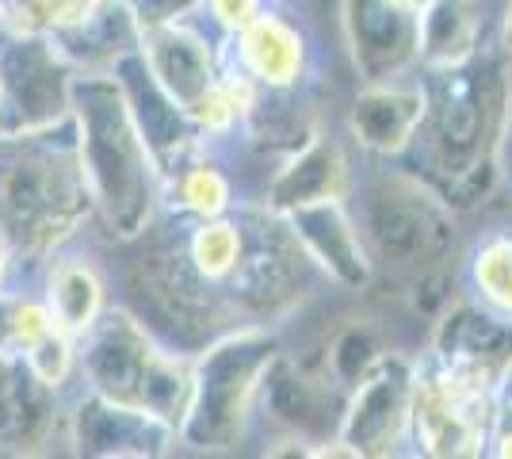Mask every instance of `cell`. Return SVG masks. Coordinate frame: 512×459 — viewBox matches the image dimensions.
<instances>
[{
    "label": "cell",
    "mask_w": 512,
    "mask_h": 459,
    "mask_svg": "<svg viewBox=\"0 0 512 459\" xmlns=\"http://www.w3.org/2000/svg\"><path fill=\"white\" fill-rule=\"evenodd\" d=\"M237 203H241L237 180L226 173L214 150L180 165L172 176H165V188H161V215H172V219H218V215H230Z\"/></svg>",
    "instance_id": "obj_20"
},
{
    "label": "cell",
    "mask_w": 512,
    "mask_h": 459,
    "mask_svg": "<svg viewBox=\"0 0 512 459\" xmlns=\"http://www.w3.org/2000/svg\"><path fill=\"white\" fill-rule=\"evenodd\" d=\"M226 54L260 92H299L310 81L314 46L291 12L268 4L241 35L226 43Z\"/></svg>",
    "instance_id": "obj_15"
},
{
    "label": "cell",
    "mask_w": 512,
    "mask_h": 459,
    "mask_svg": "<svg viewBox=\"0 0 512 459\" xmlns=\"http://www.w3.org/2000/svg\"><path fill=\"white\" fill-rule=\"evenodd\" d=\"M31 4L39 8V16L46 20V31L54 35V31H65V27L85 20L100 0H31Z\"/></svg>",
    "instance_id": "obj_25"
},
{
    "label": "cell",
    "mask_w": 512,
    "mask_h": 459,
    "mask_svg": "<svg viewBox=\"0 0 512 459\" xmlns=\"http://www.w3.org/2000/svg\"><path fill=\"white\" fill-rule=\"evenodd\" d=\"M268 4H272V0H203V4H199V16H203V23L211 27L222 43H230V39L241 35Z\"/></svg>",
    "instance_id": "obj_24"
},
{
    "label": "cell",
    "mask_w": 512,
    "mask_h": 459,
    "mask_svg": "<svg viewBox=\"0 0 512 459\" xmlns=\"http://www.w3.org/2000/svg\"><path fill=\"white\" fill-rule=\"evenodd\" d=\"M134 54L153 77V85L188 115L203 104V96L218 85L226 69V43L203 23L199 12L142 23Z\"/></svg>",
    "instance_id": "obj_9"
},
{
    "label": "cell",
    "mask_w": 512,
    "mask_h": 459,
    "mask_svg": "<svg viewBox=\"0 0 512 459\" xmlns=\"http://www.w3.org/2000/svg\"><path fill=\"white\" fill-rule=\"evenodd\" d=\"M27 276L23 272L20 257H16V249L8 245V241L0 238V291H16V287H23L20 280Z\"/></svg>",
    "instance_id": "obj_26"
},
{
    "label": "cell",
    "mask_w": 512,
    "mask_h": 459,
    "mask_svg": "<svg viewBox=\"0 0 512 459\" xmlns=\"http://www.w3.org/2000/svg\"><path fill=\"white\" fill-rule=\"evenodd\" d=\"M192 375V352L161 337L127 303H115L81 337V387L119 406L161 417L176 433L192 402Z\"/></svg>",
    "instance_id": "obj_4"
},
{
    "label": "cell",
    "mask_w": 512,
    "mask_h": 459,
    "mask_svg": "<svg viewBox=\"0 0 512 459\" xmlns=\"http://www.w3.org/2000/svg\"><path fill=\"white\" fill-rule=\"evenodd\" d=\"M356 180L360 176H356L348 146L314 127L295 150H287L276 161L272 176L264 180L260 203L272 207L276 215H291L321 199H352Z\"/></svg>",
    "instance_id": "obj_13"
},
{
    "label": "cell",
    "mask_w": 512,
    "mask_h": 459,
    "mask_svg": "<svg viewBox=\"0 0 512 459\" xmlns=\"http://www.w3.org/2000/svg\"><path fill=\"white\" fill-rule=\"evenodd\" d=\"M65 440L81 456L100 459H153L180 448V433L169 421L119 406L85 387L65 398Z\"/></svg>",
    "instance_id": "obj_11"
},
{
    "label": "cell",
    "mask_w": 512,
    "mask_h": 459,
    "mask_svg": "<svg viewBox=\"0 0 512 459\" xmlns=\"http://www.w3.org/2000/svg\"><path fill=\"white\" fill-rule=\"evenodd\" d=\"M65 437V394L50 391L20 352H0V452L27 456Z\"/></svg>",
    "instance_id": "obj_16"
},
{
    "label": "cell",
    "mask_w": 512,
    "mask_h": 459,
    "mask_svg": "<svg viewBox=\"0 0 512 459\" xmlns=\"http://www.w3.org/2000/svg\"><path fill=\"white\" fill-rule=\"evenodd\" d=\"M92 222L73 119L58 131L0 138V238L16 249L31 280L54 253L77 245Z\"/></svg>",
    "instance_id": "obj_3"
},
{
    "label": "cell",
    "mask_w": 512,
    "mask_h": 459,
    "mask_svg": "<svg viewBox=\"0 0 512 459\" xmlns=\"http://www.w3.org/2000/svg\"><path fill=\"white\" fill-rule=\"evenodd\" d=\"M390 4H398V8H409V12H417V8H421V0H390Z\"/></svg>",
    "instance_id": "obj_30"
},
{
    "label": "cell",
    "mask_w": 512,
    "mask_h": 459,
    "mask_svg": "<svg viewBox=\"0 0 512 459\" xmlns=\"http://www.w3.org/2000/svg\"><path fill=\"white\" fill-rule=\"evenodd\" d=\"M493 43L486 0H421L417 8V66L421 73L467 66Z\"/></svg>",
    "instance_id": "obj_17"
},
{
    "label": "cell",
    "mask_w": 512,
    "mask_h": 459,
    "mask_svg": "<svg viewBox=\"0 0 512 459\" xmlns=\"http://www.w3.org/2000/svg\"><path fill=\"white\" fill-rule=\"evenodd\" d=\"M344 43L360 85L417 73V12L390 0H341Z\"/></svg>",
    "instance_id": "obj_14"
},
{
    "label": "cell",
    "mask_w": 512,
    "mask_h": 459,
    "mask_svg": "<svg viewBox=\"0 0 512 459\" xmlns=\"http://www.w3.org/2000/svg\"><path fill=\"white\" fill-rule=\"evenodd\" d=\"M486 456L512 459V421H501V425L493 429V437H490V452H486Z\"/></svg>",
    "instance_id": "obj_29"
},
{
    "label": "cell",
    "mask_w": 512,
    "mask_h": 459,
    "mask_svg": "<svg viewBox=\"0 0 512 459\" xmlns=\"http://www.w3.org/2000/svg\"><path fill=\"white\" fill-rule=\"evenodd\" d=\"M463 295L512 329V230H490L463 257Z\"/></svg>",
    "instance_id": "obj_21"
},
{
    "label": "cell",
    "mask_w": 512,
    "mask_h": 459,
    "mask_svg": "<svg viewBox=\"0 0 512 459\" xmlns=\"http://www.w3.org/2000/svg\"><path fill=\"white\" fill-rule=\"evenodd\" d=\"M35 287L43 291V299H46V306H50L58 329L73 333L77 341L115 306L107 272L88 257L85 249H77V245L54 253V257L35 272Z\"/></svg>",
    "instance_id": "obj_18"
},
{
    "label": "cell",
    "mask_w": 512,
    "mask_h": 459,
    "mask_svg": "<svg viewBox=\"0 0 512 459\" xmlns=\"http://www.w3.org/2000/svg\"><path fill=\"white\" fill-rule=\"evenodd\" d=\"M509 153H512V138H509ZM509 153H505V157H509ZM505 176H512V173H505Z\"/></svg>",
    "instance_id": "obj_32"
},
{
    "label": "cell",
    "mask_w": 512,
    "mask_h": 459,
    "mask_svg": "<svg viewBox=\"0 0 512 459\" xmlns=\"http://www.w3.org/2000/svg\"><path fill=\"white\" fill-rule=\"evenodd\" d=\"M428 119V77L417 69L409 77L360 85L344 115V134L352 150L371 161H406Z\"/></svg>",
    "instance_id": "obj_10"
},
{
    "label": "cell",
    "mask_w": 512,
    "mask_h": 459,
    "mask_svg": "<svg viewBox=\"0 0 512 459\" xmlns=\"http://www.w3.org/2000/svg\"><path fill=\"white\" fill-rule=\"evenodd\" d=\"M73 142L96 226L119 245L142 241L161 219L165 176L115 73L73 77Z\"/></svg>",
    "instance_id": "obj_2"
},
{
    "label": "cell",
    "mask_w": 512,
    "mask_h": 459,
    "mask_svg": "<svg viewBox=\"0 0 512 459\" xmlns=\"http://www.w3.org/2000/svg\"><path fill=\"white\" fill-rule=\"evenodd\" d=\"M283 219L302 245L306 261L318 268V276L329 287L360 295L375 284L379 264H375L371 245L363 238L352 199H321V203L283 215Z\"/></svg>",
    "instance_id": "obj_12"
},
{
    "label": "cell",
    "mask_w": 512,
    "mask_h": 459,
    "mask_svg": "<svg viewBox=\"0 0 512 459\" xmlns=\"http://www.w3.org/2000/svg\"><path fill=\"white\" fill-rule=\"evenodd\" d=\"M428 119L413 146V161L451 211L478 203V180L493 192L505 180V153L512 138V62L486 46L467 66L425 73Z\"/></svg>",
    "instance_id": "obj_1"
},
{
    "label": "cell",
    "mask_w": 512,
    "mask_h": 459,
    "mask_svg": "<svg viewBox=\"0 0 512 459\" xmlns=\"http://www.w3.org/2000/svg\"><path fill=\"white\" fill-rule=\"evenodd\" d=\"M58 329L39 287H16L12 295V352H27Z\"/></svg>",
    "instance_id": "obj_23"
},
{
    "label": "cell",
    "mask_w": 512,
    "mask_h": 459,
    "mask_svg": "<svg viewBox=\"0 0 512 459\" xmlns=\"http://www.w3.org/2000/svg\"><path fill=\"white\" fill-rule=\"evenodd\" d=\"M12 295L16 291H0V352L12 349Z\"/></svg>",
    "instance_id": "obj_28"
},
{
    "label": "cell",
    "mask_w": 512,
    "mask_h": 459,
    "mask_svg": "<svg viewBox=\"0 0 512 459\" xmlns=\"http://www.w3.org/2000/svg\"><path fill=\"white\" fill-rule=\"evenodd\" d=\"M192 375V402L180 421V448L230 452L253 429L260 391L283 356L272 326H237L199 345Z\"/></svg>",
    "instance_id": "obj_5"
},
{
    "label": "cell",
    "mask_w": 512,
    "mask_h": 459,
    "mask_svg": "<svg viewBox=\"0 0 512 459\" xmlns=\"http://www.w3.org/2000/svg\"><path fill=\"white\" fill-rule=\"evenodd\" d=\"M0 138L58 131L73 119V66L50 35H0Z\"/></svg>",
    "instance_id": "obj_7"
},
{
    "label": "cell",
    "mask_w": 512,
    "mask_h": 459,
    "mask_svg": "<svg viewBox=\"0 0 512 459\" xmlns=\"http://www.w3.org/2000/svg\"><path fill=\"white\" fill-rule=\"evenodd\" d=\"M493 46L512 62V0H505L501 12L493 16Z\"/></svg>",
    "instance_id": "obj_27"
},
{
    "label": "cell",
    "mask_w": 512,
    "mask_h": 459,
    "mask_svg": "<svg viewBox=\"0 0 512 459\" xmlns=\"http://www.w3.org/2000/svg\"><path fill=\"white\" fill-rule=\"evenodd\" d=\"M413 383H417V356L383 349L344 394L333 437L344 440L356 459L402 456L413 425Z\"/></svg>",
    "instance_id": "obj_8"
},
{
    "label": "cell",
    "mask_w": 512,
    "mask_h": 459,
    "mask_svg": "<svg viewBox=\"0 0 512 459\" xmlns=\"http://www.w3.org/2000/svg\"><path fill=\"white\" fill-rule=\"evenodd\" d=\"M501 425L497 379L448 364L436 352H417L409 452L432 459H470L490 452Z\"/></svg>",
    "instance_id": "obj_6"
},
{
    "label": "cell",
    "mask_w": 512,
    "mask_h": 459,
    "mask_svg": "<svg viewBox=\"0 0 512 459\" xmlns=\"http://www.w3.org/2000/svg\"><path fill=\"white\" fill-rule=\"evenodd\" d=\"M142 16L130 0H100L81 23L54 31L50 39L62 50L73 73H111L138 50Z\"/></svg>",
    "instance_id": "obj_19"
},
{
    "label": "cell",
    "mask_w": 512,
    "mask_h": 459,
    "mask_svg": "<svg viewBox=\"0 0 512 459\" xmlns=\"http://www.w3.org/2000/svg\"><path fill=\"white\" fill-rule=\"evenodd\" d=\"M0 100H4V77H0Z\"/></svg>",
    "instance_id": "obj_31"
},
{
    "label": "cell",
    "mask_w": 512,
    "mask_h": 459,
    "mask_svg": "<svg viewBox=\"0 0 512 459\" xmlns=\"http://www.w3.org/2000/svg\"><path fill=\"white\" fill-rule=\"evenodd\" d=\"M27 360V368L43 379L50 391L69 394L81 387V341L65 329H54L50 337H43L39 345H31L27 352H20Z\"/></svg>",
    "instance_id": "obj_22"
}]
</instances>
